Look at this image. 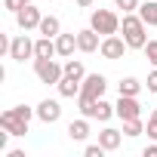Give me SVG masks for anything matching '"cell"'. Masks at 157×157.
I'll return each mask as SVG.
<instances>
[{
  "label": "cell",
  "mask_w": 157,
  "mask_h": 157,
  "mask_svg": "<svg viewBox=\"0 0 157 157\" xmlns=\"http://www.w3.org/2000/svg\"><path fill=\"white\" fill-rule=\"evenodd\" d=\"M77 111H80L83 117H90V120H96V99H90V96H77Z\"/></svg>",
  "instance_id": "obj_23"
},
{
  "label": "cell",
  "mask_w": 157,
  "mask_h": 157,
  "mask_svg": "<svg viewBox=\"0 0 157 157\" xmlns=\"http://www.w3.org/2000/svg\"><path fill=\"white\" fill-rule=\"evenodd\" d=\"M34 59H59V49H56V37H37L34 40Z\"/></svg>",
  "instance_id": "obj_13"
},
{
  "label": "cell",
  "mask_w": 157,
  "mask_h": 157,
  "mask_svg": "<svg viewBox=\"0 0 157 157\" xmlns=\"http://www.w3.org/2000/svg\"><path fill=\"white\" fill-rule=\"evenodd\" d=\"M145 132H148V139H151V142H157V120H151V117H148V126H145Z\"/></svg>",
  "instance_id": "obj_29"
},
{
  "label": "cell",
  "mask_w": 157,
  "mask_h": 157,
  "mask_svg": "<svg viewBox=\"0 0 157 157\" xmlns=\"http://www.w3.org/2000/svg\"><path fill=\"white\" fill-rule=\"evenodd\" d=\"M105 90H108V77H105V74L96 71V74H86V77H83V90H80L83 96H90V99H102Z\"/></svg>",
  "instance_id": "obj_10"
},
{
  "label": "cell",
  "mask_w": 157,
  "mask_h": 157,
  "mask_svg": "<svg viewBox=\"0 0 157 157\" xmlns=\"http://www.w3.org/2000/svg\"><path fill=\"white\" fill-rule=\"evenodd\" d=\"M65 74L68 77H77V80H83V77H86V68H83V62L80 59H65Z\"/></svg>",
  "instance_id": "obj_22"
},
{
  "label": "cell",
  "mask_w": 157,
  "mask_h": 157,
  "mask_svg": "<svg viewBox=\"0 0 157 157\" xmlns=\"http://www.w3.org/2000/svg\"><path fill=\"white\" fill-rule=\"evenodd\" d=\"M37 120L46 123V126L59 123V120H62V102H59V99H40V102H37Z\"/></svg>",
  "instance_id": "obj_7"
},
{
  "label": "cell",
  "mask_w": 157,
  "mask_h": 157,
  "mask_svg": "<svg viewBox=\"0 0 157 157\" xmlns=\"http://www.w3.org/2000/svg\"><path fill=\"white\" fill-rule=\"evenodd\" d=\"M3 6H6V10H10L13 16H16V13H19V10H22L25 3H22V0H3Z\"/></svg>",
  "instance_id": "obj_30"
},
{
  "label": "cell",
  "mask_w": 157,
  "mask_h": 157,
  "mask_svg": "<svg viewBox=\"0 0 157 157\" xmlns=\"http://www.w3.org/2000/svg\"><path fill=\"white\" fill-rule=\"evenodd\" d=\"M114 10H123V13H139V0H114Z\"/></svg>",
  "instance_id": "obj_26"
},
{
  "label": "cell",
  "mask_w": 157,
  "mask_h": 157,
  "mask_svg": "<svg viewBox=\"0 0 157 157\" xmlns=\"http://www.w3.org/2000/svg\"><path fill=\"white\" fill-rule=\"evenodd\" d=\"M74 3L80 6V10H93V6H96V0H74Z\"/></svg>",
  "instance_id": "obj_32"
},
{
  "label": "cell",
  "mask_w": 157,
  "mask_h": 157,
  "mask_svg": "<svg viewBox=\"0 0 157 157\" xmlns=\"http://www.w3.org/2000/svg\"><path fill=\"white\" fill-rule=\"evenodd\" d=\"M40 22H43V13H40L34 3H25V6L16 13V25H19V31H37Z\"/></svg>",
  "instance_id": "obj_6"
},
{
  "label": "cell",
  "mask_w": 157,
  "mask_h": 157,
  "mask_svg": "<svg viewBox=\"0 0 157 157\" xmlns=\"http://www.w3.org/2000/svg\"><path fill=\"white\" fill-rule=\"evenodd\" d=\"M99 142H102V148H105V151H117V148L123 145V129L105 126V129L99 132Z\"/></svg>",
  "instance_id": "obj_15"
},
{
  "label": "cell",
  "mask_w": 157,
  "mask_h": 157,
  "mask_svg": "<svg viewBox=\"0 0 157 157\" xmlns=\"http://www.w3.org/2000/svg\"><path fill=\"white\" fill-rule=\"evenodd\" d=\"M120 13H114V10H93L90 13V28L93 31H99L102 37H108V34H120Z\"/></svg>",
  "instance_id": "obj_2"
},
{
  "label": "cell",
  "mask_w": 157,
  "mask_h": 157,
  "mask_svg": "<svg viewBox=\"0 0 157 157\" xmlns=\"http://www.w3.org/2000/svg\"><path fill=\"white\" fill-rule=\"evenodd\" d=\"M114 111L120 120H132V117H142V105H139V96H117L114 102Z\"/></svg>",
  "instance_id": "obj_9"
},
{
  "label": "cell",
  "mask_w": 157,
  "mask_h": 157,
  "mask_svg": "<svg viewBox=\"0 0 157 157\" xmlns=\"http://www.w3.org/2000/svg\"><path fill=\"white\" fill-rule=\"evenodd\" d=\"M68 139L71 142H86L90 139V117H77V120H71L68 123Z\"/></svg>",
  "instance_id": "obj_14"
},
{
  "label": "cell",
  "mask_w": 157,
  "mask_h": 157,
  "mask_svg": "<svg viewBox=\"0 0 157 157\" xmlns=\"http://www.w3.org/2000/svg\"><path fill=\"white\" fill-rule=\"evenodd\" d=\"M139 16L145 19L148 28H157V0H145V3H139Z\"/></svg>",
  "instance_id": "obj_19"
},
{
  "label": "cell",
  "mask_w": 157,
  "mask_h": 157,
  "mask_svg": "<svg viewBox=\"0 0 157 157\" xmlns=\"http://www.w3.org/2000/svg\"><path fill=\"white\" fill-rule=\"evenodd\" d=\"M151 120H157V108H154V111H151Z\"/></svg>",
  "instance_id": "obj_33"
},
{
  "label": "cell",
  "mask_w": 157,
  "mask_h": 157,
  "mask_svg": "<svg viewBox=\"0 0 157 157\" xmlns=\"http://www.w3.org/2000/svg\"><path fill=\"white\" fill-rule=\"evenodd\" d=\"M142 52H145V59L151 62V68H157V40H148Z\"/></svg>",
  "instance_id": "obj_24"
},
{
  "label": "cell",
  "mask_w": 157,
  "mask_h": 157,
  "mask_svg": "<svg viewBox=\"0 0 157 157\" xmlns=\"http://www.w3.org/2000/svg\"><path fill=\"white\" fill-rule=\"evenodd\" d=\"M56 49H59V59H71L74 56V49H77V34L71 31V34H59L56 37Z\"/></svg>",
  "instance_id": "obj_16"
},
{
  "label": "cell",
  "mask_w": 157,
  "mask_h": 157,
  "mask_svg": "<svg viewBox=\"0 0 157 157\" xmlns=\"http://www.w3.org/2000/svg\"><path fill=\"white\" fill-rule=\"evenodd\" d=\"M13 111H16L22 120H28V123H31V117H37V108H31V105H16Z\"/></svg>",
  "instance_id": "obj_25"
},
{
  "label": "cell",
  "mask_w": 157,
  "mask_h": 157,
  "mask_svg": "<svg viewBox=\"0 0 157 157\" xmlns=\"http://www.w3.org/2000/svg\"><path fill=\"white\" fill-rule=\"evenodd\" d=\"M142 157H157V142L145 145V148H142Z\"/></svg>",
  "instance_id": "obj_31"
},
{
  "label": "cell",
  "mask_w": 157,
  "mask_h": 157,
  "mask_svg": "<svg viewBox=\"0 0 157 157\" xmlns=\"http://www.w3.org/2000/svg\"><path fill=\"white\" fill-rule=\"evenodd\" d=\"M22 3H34V0H22Z\"/></svg>",
  "instance_id": "obj_34"
},
{
  "label": "cell",
  "mask_w": 157,
  "mask_h": 157,
  "mask_svg": "<svg viewBox=\"0 0 157 157\" xmlns=\"http://www.w3.org/2000/svg\"><path fill=\"white\" fill-rule=\"evenodd\" d=\"M145 86H148V93H154V96H157V68H151V74H148V83H145Z\"/></svg>",
  "instance_id": "obj_28"
},
{
  "label": "cell",
  "mask_w": 157,
  "mask_h": 157,
  "mask_svg": "<svg viewBox=\"0 0 157 157\" xmlns=\"http://www.w3.org/2000/svg\"><path fill=\"white\" fill-rule=\"evenodd\" d=\"M37 34H43V37H59V34H62V22H59V16H43Z\"/></svg>",
  "instance_id": "obj_17"
},
{
  "label": "cell",
  "mask_w": 157,
  "mask_h": 157,
  "mask_svg": "<svg viewBox=\"0 0 157 157\" xmlns=\"http://www.w3.org/2000/svg\"><path fill=\"white\" fill-rule=\"evenodd\" d=\"M120 31H123V40H126L129 49H145V43H148V25H145V19L139 13H123Z\"/></svg>",
  "instance_id": "obj_1"
},
{
  "label": "cell",
  "mask_w": 157,
  "mask_h": 157,
  "mask_svg": "<svg viewBox=\"0 0 157 157\" xmlns=\"http://www.w3.org/2000/svg\"><path fill=\"white\" fill-rule=\"evenodd\" d=\"M126 49H129V46H126L123 34H108V37H102L99 56H102V59H108V62H117V59H123V52H126Z\"/></svg>",
  "instance_id": "obj_5"
},
{
  "label": "cell",
  "mask_w": 157,
  "mask_h": 157,
  "mask_svg": "<svg viewBox=\"0 0 157 157\" xmlns=\"http://www.w3.org/2000/svg\"><path fill=\"white\" fill-rule=\"evenodd\" d=\"M142 80H139V77H120V83H117V93L120 96H139L142 93Z\"/></svg>",
  "instance_id": "obj_18"
},
{
  "label": "cell",
  "mask_w": 157,
  "mask_h": 157,
  "mask_svg": "<svg viewBox=\"0 0 157 157\" xmlns=\"http://www.w3.org/2000/svg\"><path fill=\"white\" fill-rule=\"evenodd\" d=\"M111 117H117V111H114V105H111V102H105V96H102V99H96V120H102V123H108Z\"/></svg>",
  "instance_id": "obj_20"
},
{
  "label": "cell",
  "mask_w": 157,
  "mask_h": 157,
  "mask_svg": "<svg viewBox=\"0 0 157 157\" xmlns=\"http://www.w3.org/2000/svg\"><path fill=\"white\" fill-rule=\"evenodd\" d=\"M10 59L13 62H28V59H34V40L28 37V31H22V34H16L13 40H10Z\"/></svg>",
  "instance_id": "obj_4"
},
{
  "label": "cell",
  "mask_w": 157,
  "mask_h": 157,
  "mask_svg": "<svg viewBox=\"0 0 157 157\" xmlns=\"http://www.w3.org/2000/svg\"><path fill=\"white\" fill-rule=\"evenodd\" d=\"M99 46H102V34L99 31H93V28H80L77 31V52H99Z\"/></svg>",
  "instance_id": "obj_11"
},
{
  "label": "cell",
  "mask_w": 157,
  "mask_h": 157,
  "mask_svg": "<svg viewBox=\"0 0 157 157\" xmlns=\"http://www.w3.org/2000/svg\"><path fill=\"white\" fill-rule=\"evenodd\" d=\"M56 90H59V96L62 99H77L80 96V90H83V80H77V77H62V80L56 83Z\"/></svg>",
  "instance_id": "obj_12"
},
{
  "label": "cell",
  "mask_w": 157,
  "mask_h": 157,
  "mask_svg": "<svg viewBox=\"0 0 157 157\" xmlns=\"http://www.w3.org/2000/svg\"><path fill=\"white\" fill-rule=\"evenodd\" d=\"M31 62H34L37 80L46 83V86H56L62 77H65V62H56V59H31Z\"/></svg>",
  "instance_id": "obj_3"
},
{
  "label": "cell",
  "mask_w": 157,
  "mask_h": 157,
  "mask_svg": "<svg viewBox=\"0 0 157 157\" xmlns=\"http://www.w3.org/2000/svg\"><path fill=\"white\" fill-rule=\"evenodd\" d=\"M83 154H86V157H105L108 151L102 148V142H96V145H83Z\"/></svg>",
  "instance_id": "obj_27"
},
{
  "label": "cell",
  "mask_w": 157,
  "mask_h": 157,
  "mask_svg": "<svg viewBox=\"0 0 157 157\" xmlns=\"http://www.w3.org/2000/svg\"><path fill=\"white\" fill-rule=\"evenodd\" d=\"M0 126H3L10 136H16V139H22V136H28V120H22L13 108H6L3 114H0Z\"/></svg>",
  "instance_id": "obj_8"
},
{
  "label": "cell",
  "mask_w": 157,
  "mask_h": 157,
  "mask_svg": "<svg viewBox=\"0 0 157 157\" xmlns=\"http://www.w3.org/2000/svg\"><path fill=\"white\" fill-rule=\"evenodd\" d=\"M123 123V136L126 139H139L142 132H145V123H142V117H132V120H120Z\"/></svg>",
  "instance_id": "obj_21"
}]
</instances>
